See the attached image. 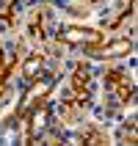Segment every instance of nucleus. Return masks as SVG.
Wrapping results in <instances>:
<instances>
[{
	"label": "nucleus",
	"instance_id": "nucleus-2",
	"mask_svg": "<svg viewBox=\"0 0 138 146\" xmlns=\"http://www.w3.org/2000/svg\"><path fill=\"white\" fill-rule=\"evenodd\" d=\"M130 50H133L130 41H116V44H111V47L99 50V55H102V58H116V55H127Z\"/></svg>",
	"mask_w": 138,
	"mask_h": 146
},
{
	"label": "nucleus",
	"instance_id": "nucleus-1",
	"mask_svg": "<svg viewBox=\"0 0 138 146\" xmlns=\"http://www.w3.org/2000/svg\"><path fill=\"white\" fill-rule=\"evenodd\" d=\"M61 41H89V44H102V33L89 31V28H64L58 33Z\"/></svg>",
	"mask_w": 138,
	"mask_h": 146
},
{
	"label": "nucleus",
	"instance_id": "nucleus-4",
	"mask_svg": "<svg viewBox=\"0 0 138 146\" xmlns=\"http://www.w3.org/2000/svg\"><path fill=\"white\" fill-rule=\"evenodd\" d=\"M105 80H108V83H111V86H119V83H122V80H124V74H122V72H119V69H111V72H108V74H105Z\"/></svg>",
	"mask_w": 138,
	"mask_h": 146
},
{
	"label": "nucleus",
	"instance_id": "nucleus-3",
	"mask_svg": "<svg viewBox=\"0 0 138 146\" xmlns=\"http://www.w3.org/2000/svg\"><path fill=\"white\" fill-rule=\"evenodd\" d=\"M41 61H44V58H41V52H33V55L28 58V61H25V77H28V80H33V77L39 74Z\"/></svg>",
	"mask_w": 138,
	"mask_h": 146
}]
</instances>
